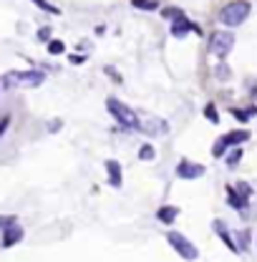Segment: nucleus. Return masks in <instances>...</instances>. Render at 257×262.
<instances>
[{"mask_svg":"<svg viewBox=\"0 0 257 262\" xmlns=\"http://www.w3.org/2000/svg\"><path fill=\"white\" fill-rule=\"evenodd\" d=\"M33 3H35V5H38V8H43V10H46V13H51V15H61V10H58V8H56V5H51V3H48V0H33Z\"/></svg>","mask_w":257,"mask_h":262,"instance_id":"nucleus-15","label":"nucleus"},{"mask_svg":"<svg viewBox=\"0 0 257 262\" xmlns=\"http://www.w3.org/2000/svg\"><path fill=\"white\" fill-rule=\"evenodd\" d=\"M217 78H222V81H225V78H229V68H227L225 63L217 66Z\"/></svg>","mask_w":257,"mask_h":262,"instance_id":"nucleus-19","label":"nucleus"},{"mask_svg":"<svg viewBox=\"0 0 257 262\" xmlns=\"http://www.w3.org/2000/svg\"><path fill=\"white\" fill-rule=\"evenodd\" d=\"M63 51H66L63 40H51V43H48V53H53V56H58V53H63Z\"/></svg>","mask_w":257,"mask_h":262,"instance_id":"nucleus-16","label":"nucleus"},{"mask_svg":"<svg viewBox=\"0 0 257 262\" xmlns=\"http://www.w3.org/2000/svg\"><path fill=\"white\" fill-rule=\"evenodd\" d=\"M106 108H109V114H111L121 126H126V129H139V126H141L136 111L128 108L124 101H119V98H106Z\"/></svg>","mask_w":257,"mask_h":262,"instance_id":"nucleus-2","label":"nucleus"},{"mask_svg":"<svg viewBox=\"0 0 257 262\" xmlns=\"http://www.w3.org/2000/svg\"><path fill=\"white\" fill-rule=\"evenodd\" d=\"M207 119H209V121H215V124H217V114H215V106H212V103H209V106H207Z\"/></svg>","mask_w":257,"mask_h":262,"instance_id":"nucleus-23","label":"nucleus"},{"mask_svg":"<svg viewBox=\"0 0 257 262\" xmlns=\"http://www.w3.org/2000/svg\"><path fill=\"white\" fill-rule=\"evenodd\" d=\"M232 48H234V33L232 31H217L209 38V53L217 58H225Z\"/></svg>","mask_w":257,"mask_h":262,"instance_id":"nucleus-4","label":"nucleus"},{"mask_svg":"<svg viewBox=\"0 0 257 262\" xmlns=\"http://www.w3.org/2000/svg\"><path fill=\"white\" fill-rule=\"evenodd\" d=\"M43 78L46 76L40 71H10L3 76V83L8 89H33V86H40Z\"/></svg>","mask_w":257,"mask_h":262,"instance_id":"nucleus-3","label":"nucleus"},{"mask_svg":"<svg viewBox=\"0 0 257 262\" xmlns=\"http://www.w3.org/2000/svg\"><path fill=\"white\" fill-rule=\"evenodd\" d=\"M177 214H179V209H177V207H161L159 212H157V217H159L164 225H172V222L177 220Z\"/></svg>","mask_w":257,"mask_h":262,"instance_id":"nucleus-12","label":"nucleus"},{"mask_svg":"<svg viewBox=\"0 0 257 262\" xmlns=\"http://www.w3.org/2000/svg\"><path fill=\"white\" fill-rule=\"evenodd\" d=\"M240 157H242V151H240V149H237V151H234V154H232V157H229V159H227V164H229V166H234V164L240 162Z\"/></svg>","mask_w":257,"mask_h":262,"instance_id":"nucleus-22","label":"nucleus"},{"mask_svg":"<svg viewBox=\"0 0 257 262\" xmlns=\"http://www.w3.org/2000/svg\"><path fill=\"white\" fill-rule=\"evenodd\" d=\"M8 126H10V116H3V119H0V139H3V134L8 131Z\"/></svg>","mask_w":257,"mask_h":262,"instance_id":"nucleus-20","label":"nucleus"},{"mask_svg":"<svg viewBox=\"0 0 257 262\" xmlns=\"http://www.w3.org/2000/svg\"><path fill=\"white\" fill-rule=\"evenodd\" d=\"M139 159H154V149H152L149 144H144V146L139 149Z\"/></svg>","mask_w":257,"mask_h":262,"instance_id":"nucleus-17","label":"nucleus"},{"mask_svg":"<svg viewBox=\"0 0 257 262\" xmlns=\"http://www.w3.org/2000/svg\"><path fill=\"white\" fill-rule=\"evenodd\" d=\"M106 169H109V184H111V187H121V166H119V162L109 159V162H106Z\"/></svg>","mask_w":257,"mask_h":262,"instance_id":"nucleus-11","label":"nucleus"},{"mask_svg":"<svg viewBox=\"0 0 257 262\" xmlns=\"http://www.w3.org/2000/svg\"><path fill=\"white\" fill-rule=\"evenodd\" d=\"M250 139V131H232V134H227V136H222L217 144H215V157H222L225 154L227 146H234V144H242V141H247Z\"/></svg>","mask_w":257,"mask_h":262,"instance_id":"nucleus-6","label":"nucleus"},{"mask_svg":"<svg viewBox=\"0 0 257 262\" xmlns=\"http://www.w3.org/2000/svg\"><path fill=\"white\" fill-rule=\"evenodd\" d=\"M250 10L252 8H250L247 0H232V3H227L225 8L220 10V23L227 26V28H237V26H242L247 20Z\"/></svg>","mask_w":257,"mask_h":262,"instance_id":"nucleus-1","label":"nucleus"},{"mask_svg":"<svg viewBox=\"0 0 257 262\" xmlns=\"http://www.w3.org/2000/svg\"><path fill=\"white\" fill-rule=\"evenodd\" d=\"M229 202H232V207H237V209H242V207H245V199H240L232 189H229Z\"/></svg>","mask_w":257,"mask_h":262,"instance_id":"nucleus-18","label":"nucleus"},{"mask_svg":"<svg viewBox=\"0 0 257 262\" xmlns=\"http://www.w3.org/2000/svg\"><path fill=\"white\" fill-rule=\"evenodd\" d=\"M202 174H204V166L202 164L179 162V166H177V177H182V179H199Z\"/></svg>","mask_w":257,"mask_h":262,"instance_id":"nucleus-7","label":"nucleus"},{"mask_svg":"<svg viewBox=\"0 0 257 262\" xmlns=\"http://www.w3.org/2000/svg\"><path fill=\"white\" fill-rule=\"evenodd\" d=\"M215 229H217V234H220V237H222V239H225L227 245H229V250H232V252H237V245H234V242H232V237H229V234H227L225 225H222V222H215Z\"/></svg>","mask_w":257,"mask_h":262,"instance_id":"nucleus-13","label":"nucleus"},{"mask_svg":"<svg viewBox=\"0 0 257 262\" xmlns=\"http://www.w3.org/2000/svg\"><path fill=\"white\" fill-rule=\"evenodd\" d=\"M189 31H197V26H194V23H189L184 15H182V18H177V20H174V26H172V35H177V38L187 35Z\"/></svg>","mask_w":257,"mask_h":262,"instance_id":"nucleus-10","label":"nucleus"},{"mask_svg":"<svg viewBox=\"0 0 257 262\" xmlns=\"http://www.w3.org/2000/svg\"><path fill=\"white\" fill-rule=\"evenodd\" d=\"M20 239H23V229L18 227V225H13V227H8L3 232V247H13Z\"/></svg>","mask_w":257,"mask_h":262,"instance_id":"nucleus-9","label":"nucleus"},{"mask_svg":"<svg viewBox=\"0 0 257 262\" xmlns=\"http://www.w3.org/2000/svg\"><path fill=\"white\" fill-rule=\"evenodd\" d=\"M48 35H51V28H40V31H38V38H40V40H48Z\"/></svg>","mask_w":257,"mask_h":262,"instance_id":"nucleus-24","label":"nucleus"},{"mask_svg":"<svg viewBox=\"0 0 257 262\" xmlns=\"http://www.w3.org/2000/svg\"><path fill=\"white\" fill-rule=\"evenodd\" d=\"M139 129L144 131V134H152V136H164V134H169V124L164 119H149Z\"/></svg>","mask_w":257,"mask_h":262,"instance_id":"nucleus-8","label":"nucleus"},{"mask_svg":"<svg viewBox=\"0 0 257 262\" xmlns=\"http://www.w3.org/2000/svg\"><path fill=\"white\" fill-rule=\"evenodd\" d=\"M13 225H15V220H13V217H0V227L3 229L13 227Z\"/></svg>","mask_w":257,"mask_h":262,"instance_id":"nucleus-21","label":"nucleus"},{"mask_svg":"<svg viewBox=\"0 0 257 262\" xmlns=\"http://www.w3.org/2000/svg\"><path fill=\"white\" fill-rule=\"evenodd\" d=\"M131 5L139 8V10H157V8H159L157 0H131Z\"/></svg>","mask_w":257,"mask_h":262,"instance_id":"nucleus-14","label":"nucleus"},{"mask_svg":"<svg viewBox=\"0 0 257 262\" xmlns=\"http://www.w3.org/2000/svg\"><path fill=\"white\" fill-rule=\"evenodd\" d=\"M166 239H169V245L179 252V257H184V260H197V257H199L197 247H194L184 234H179V232H169V234H166Z\"/></svg>","mask_w":257,"mask_h":262,"instance_id":"nucleus-5","label":"nucleus"}]
</instances>
